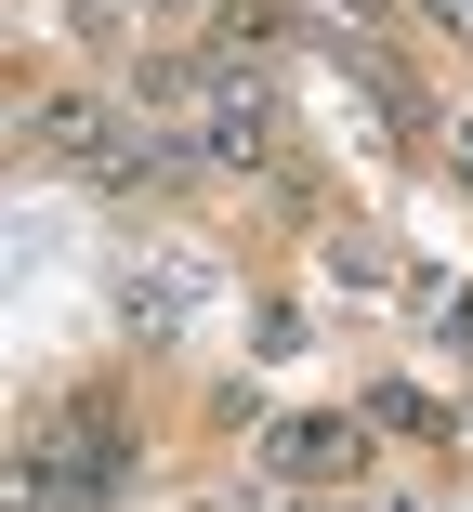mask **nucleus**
<instances>
[{
  "label": "nucleus",
  "instance_id": "obj_1",
  "mask_svg": "<svg viewBox=\"0 0 473 512\" xmlns=\"http://www.w3.org/2000/svg\"><path fill=\"white\" fill-rule=\"evenodd\" d=\"M40 158L79 171V184H158L184 145H158L132 106H106V92H53V106H40Z\"/></svg>",
  "mask_w": 473,
  "mask_h": 512
},
{
  "label": "nucleus",
  "instance_id": "obj_2",
  "mask_svg": "<svg viewBox=\"0 0 473 512\" xmlns=\"http://www.w3.org/2000/svg\"><path fill=\"white\" fill-rule=\"evenodd\" d=\"M355 460H368V421H355V407H303V421L263 434V473L276 486H355Z\"/></svg>",
  "mask_w": 473,
  "mask_h": 512
},
{
  "label": "nucleus",
  "instance_id": "obj_3",
  "mask_svg": "<svg viewBox=\"0 0 473 512\" xmlns=\"http://www.w3.org/2000/svg\"><path fill=\"white\" fill-rule=\"evenodd\" d=\"M447 158H460V171H473V119H460V145H447Z\"/></svg>",
  "mask_w": 473,
  "mask_h": 512
},
{
  "label": "nucleus",
  "instance_id": "obj_4",
  "mask_svg": "<svg viewBox=\"0 0 473 512\" xmlns=\"http://www.w3.org/2000/svg\"><path fill=\"white\" fill-rule=\"evenodd\" d=\"M290 512H342V499H290Z\"/></svg>",
  "mask_w": 473,
  "mask_h": 512
}]
</instances>
